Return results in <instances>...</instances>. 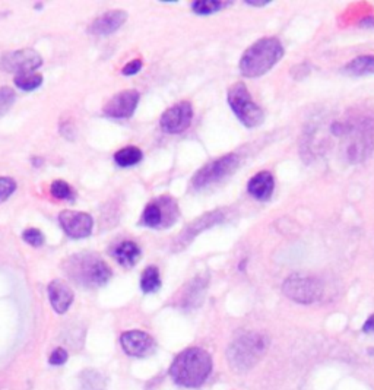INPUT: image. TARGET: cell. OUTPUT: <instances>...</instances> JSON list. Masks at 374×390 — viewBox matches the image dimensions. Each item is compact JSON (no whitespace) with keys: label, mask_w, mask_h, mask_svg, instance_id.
<instances>
[{"label":"cell","mask_w":374,"mask_h":390,"mask_svg":"<svg viewBox=\"0 0 374 390\" xmlns=\"http://www.w3.org/2000/svg\"><path fill=\"white\" fill-rule=\"evenodd\" d=\"M342 72L350 76L374 75V56H360L346 65Z\"/></svg>","instance_id":"cell-18"},{"label":"cell","mask_w":374,"mask_h":390,"mask_svg":"<svg viewBox=\"0 0 374 390\" xmlns=\"http://www.w3.org/2000/svg\"><path fill=\"white\" fill-rule=\"evenodd\" d=\"M364 333H374V315H371L363 326Z\"/></svg>","instance_id":"cell-30"},{"label":"cell","mask_w":374,"mask_h":390,"mask_svg":"<svg viewBox=\"0 0 374 390\" xmlns=\"http://www.w3.org/2000/svg\"><path fill=\"white\" fill-rule=\"evenodd\" d=\"M139 102V93L127 90L116 94L104 107V115L112 119H129L135 113Z\"/></svg>","instance_id":"cell-11"},{"label":"cell","mask_w":374,"mask_h":390,"mask_svg":"<svg viewBox=\"0 0 374 390\" xmlns=\"http://www.w3.org/2000/svg\"><path fill=\"white\" fill-rule=\"evenodd\" d=\"M16 183L9 177H0V202H5L15 191Z\"/></svg>","instance_id":"cell-27"},{"label":"cell","mask_w":374,"mask_h":390,"mask_svg":"<svg viewBox=\"0 0 374 390\" xmlns=\"http://www.w3.org/2000/svg\"><path fill=\"white\" fill-rule=\"evenodd\" d=\"M66 273L76 284L90 288L102 287L112 278L110 266L94 253H79L69 258Z\"/></svg>","instance_id":"cell-4"},{"label":"cell","mask_w":374,"mask_h":390,"mask_svg":"<svg viewBox=\"0 0 374 390\" xmlns=\"http://www.w3.org/2000/svg\"><path fill=\"white\" fill-rule=\"evenodd\" d=\"M141 69H142V60L135 59V60H132L130 63H127V65L123 68L122 73L126 75V76H130V75H137Z\"/></svg>","instance_id":"cell-29"},{"label":"cell","mask_w":374,"mask_h":390,"mask_svg":"<svg viewBox=\"0 0 374 390\" xmlns=\"http://www.w3.org/2000/svg\"><path fill=\"white\" fill-rule=\"evenodd\" d=\"M120 344L127 355L138 358H144L154 354L156 348L154 338L142 330L124 332L120 338Z\"/></svg>","instance_id":"cell-12"},{"label":"cell","mask_w":374,"mask_h":390,"mask_svg":"<svg viewBox=\"0 0 374 390\" xmlns=\"http://www.w3.org/2000/svg\"><path fill=\"white\" fill-rule=\"evenodd\" d=\"M284 56V47L275 37L262 38L252 44L240 59V70L247 78H257L269 72Z\"/></svg>","instance_id":"cell-2"},{"label":"cell","mask_w":374,"mask_h":390,"mask_svg":"<svg viewBox=\"0 0 374 390\" xmlns=\"http://www.w3.org/2000/svg\"><path fill=\"white\" fill-rule=\"evenodd\" d=\"M142 151L137 147H126L114 154V161L119 167H133L142 161Z\"/></svg>","instance_id":"cell-19"},{"label":"cell","mask_w":374,"mask_h":390,"mask_svg":"<svg viewBox=\"0 0 374 390\" xmlns=\"http://www.w3.org/2000/svg\"><path fill=\"white\" fill-rule=\"evenodd\" d=\"M43 83V76L36 72H25L15 75V85L23 91H33Z\"/></svg>","instance_id":"cell-21"},{"label":"cell","mask_w":374,"mask_h":390,"mask_svg":"<svg viewBox=\"0 0 374 390\" xmlns=\"http://www.w3.org/2000/svg\"><path fill=\"white\" fill-rule=\"evenodd\" d=\"M221 8H224V2H221V0H198L192 5V9L198 15H210L213 12H218Z\"/></svg>","instance_id":"cell-22"},{"label":"cell","mask_w":374,"mask_h":390,"mask_svg":"<svg viewBox=\"0 0 374 390\" xmlns=\"http://www.w3.org/2000/svg\"><path fill=\"white\" fill-rule=\"evenodd\" d=\"M238 162H240L238 157L234 154H230L206 164L195 174L192 180V187L199 190L227 179L237 170Z\"/></svg>","instance_id":"cell-7"},{"label":"cell","mask_w":374,"mask_h":390,"mask_svg":"<svg viewBox=\"0 0 374 390\" xmlns=\"http://www.w3.org/2000/svg\"><path fill=\"white\" fill-rule=\"evenodd\" d=\"M246 4L252 5V6H265L269 4V0H247Z\"/></svg>","instance_id":"cell-31"},{"label":"cell","mask_w":374,"mask_h":390,"mask_svg":"<svg viewBox=\"0 0 374 390\" xmlns=\"http://www.w3.org/2000/svg\"><path fill=\"white\" fill-rule=\"evenodd\" d=\"M282 292L292 301L300 304H313L324 295V285L313 276L291 275L284 281Z\"/></svg>","instance_id":"cell-6"},{"label":"cell","mask_w":374,"mask_h":390,"mask_svg":"<svg viewBox=\"0 0 374 390\" xmlns=\"http://www.w3.org/2000/svg\"><path fill=\"white\" fill-rule=\"evenodd\" d=\"M43 63L41 56L33 48H21L15 51L5 53L0 58V68L6 72H14L16 75L25 72H34Z\"/></svg>","instance_id":"cell-8"},{"label":"cell","mask_w":374,"mask_h":390,"mask_svg":"<svg viewBox=\"0 0 374 390\" xmlns=\"http://www.w3.org/2000/svg\"><path fill=\"white\" fill-rule=\"evenodd\" d=\"M102 379L95 371H85L82 374V390H101Z\"/></svg>","instance_id":"cell-25"},{"label":"cell","mask_w":374,"mask_h":390,"mask_svg":"<svg viewBox=\"0 0 374 390\" xmlns=\"http://www.w3.org/2000/svg\"><path fill=\"white\" fill-rule=\"evenodd\" d=\"M141 288L145 294L156 292L161 288V278H159V270L155 266H149L144 270L141 278Z\"/></svg>","instance_id":"cell-20"},{"label":"cell","mask_w":374,"mask_h":390,"mask_svg":"<svg viewBox=\"0 0 374 390\" xmlns=\"http://www.w3.org/2000/svg\"><path fill=\"white\" fill-rule=\"evenodd\" d=\"M50 191H51V194L56 199H65V201L73 199V190H72V187L66 181H63V180L53 181L51 186H50Z\"/></svg>","instance_id":"cell-23"},{"label":"cell","mask_w":374,"mask_h":390,"mask_svg":"<svg viewBox=\"0 0 374 390\" xmlns=\"http://www.w3.org/2000/svg\"><path fill=\"white\" fill-rule=\"evenodd\" d=\"M14 102H15V93L12 91V88H8V87L0 88V117L8 113L9 108L14 105Z\"/></svg>","instance_id":"cell-24"},{"label":"cell","mask_w":374,"mask_h":390,"mask_svg":"<svg viewBox=\"0 0 374 390\" xmlns=\"http://www.w3.org/2000/svg\"><path fill=\"white\" fill-rule=\"evenodd\" d=\"M212 358L209 352L193 347L181 351L173 361L170 376L173 381L186 389H198L210 376Z\"/></svg>","instance_id":"cell-1"},{"label":"cell","mask_w":374,"mask_h":390,"mask_svg":"<svg viewBox=\"0 0 374 390\" xmlns=\"http://www.w3.org/2000/svg\"><path fill=\"white\" fill-rule=\"evenodd\" d=\"M68 357H69V355H68L66 349L58 348V349H55V351L51 352V355H50V358H48V363H50L51 366H62V364H65L66 361H68Z\"/></svg>","instance_id":"cell-28"},{"label":"cell","mask_w":374,"mask_h":390,"mask_svg":"<svg viewBox=\"0 0 374 390\" xmlns=\"http://www.w3.org/2000/svg\"><path fill=\"white\" fill-rule=\"evenodd\" d=\"M127 14L124 11H109L97 18L90 26V33L94 36H109L117 31L126 22Z\"/></svg>","instance_id":"cell-13"},{"label":"cell","mask_w":374,"mask_h":390,"mask_svg":"<svg viewBox=\"0 0 374 390\" xmlns=\"http://www.w3.org/2000/svg\"><path fill=\"white\" fill-rule=\"evenodd\" d=\"M193 119V108L191 102L181 101L173 107H170L166 113L161 116L159 125L166 133H181L192 125Z\"/></svg>","instance_id":"cell-9"},{"label":"cell","mask_w":374,"mask_h":390,"mask_svg":"<svg viewBox=\"0 0 374 390\" xmlns=\"http://www.w3.org/2000/svg\"><path fill=\"white\" fill-rule=\"evenodd\" d=\"M48 298L55 312L59 315H63L69 310L70 304L73 301V291L65 281L55 280L48 285Z\"/></svg>","instance_id":"cell-14"},{"label":"cell","mask_w":374,"mask_h":390,"mask_svg":"<svg viewBox=\"0 0 374 390\" xmlns=\"http://www.w3.org/2000/svg\"><path fill=\"white\" fill-rule=\"evenodd\" d=\"M269 347V339L263 333L247 332L233 341L227 351L228 363L237 373H246L253 369L265 357Z\"/></svg>","instance_id":"cell-3"},{"label":"cell","mask_w":374,"mask_h":390,"mask_svg":"<svg viewBox=\"0 0 374 390\" xmlns=\"http://www.w3.org/2000/svg\"><path fill=\"white\" fill-rule=\"evenodd\" d=\"M116 260L124 266V268H132L133 265H137V262L141 258V248L137 243L133 241H123L120 243L113 252Z\"/></svg>","instance_id":"cell-16"},{"label":"cell","mask_w":374,"mask_h":390,"mask_svg":"<svg viewBox=\"0 0 374 390\" xmlns=\"http://www.w3.org/2000/svg\"><path fill=\"white\" fill-rule=\"evenodd\" d=\"M22 238L28 243L30 246L33 247H40L44 244V236L40 230L37 228H28V230H25L23 234H22Z\"/></svg>","instance_id":"cell-26"},{"label":"cell","mask_w":374,"mask_h":390,"mask_svg":"<svg viewBox=\"0 0 374 390\" xmlns=\"http://www.w3.org/2000/svg\"><path fill=\"white\" fill-rule=\"evenodd\" d=\"M275 181L269 172H260L247 184L249 193L259 201H268L274 193Z\"/></svg>","instance_id":"cell-15"},{"label":"cell","mask_w":374,"mask_h":390,"mask_svg":"<svg viewBox=\"0 0 374 390\" xmlns=\"http://www.w3.org/2000/svg\"><path fill=\"white\" fill-rule=\"evenodd\" d=\"M59 222L65 233L75 240L85 238L91 236L94 228V219L87 212L78 211H63L59 215Z\"/></svg>","instance_id":"cell-10"},{"label":"cell","mask_w":374,"mask_h":390,"mask_svg":"<svg viewBox=\"0 0 374 390\" xmlns=\"http://www.w3.org/2000/svg\"><path fill=\"white\" fill-rule=\"evenodd\" d=\"M164 199H159L158 202H151L146 205L144 215H142V224L149 228H158L163 226L166 219L164 216V208H166Z\"/></svg>","instance_id":"cell-17"},{"label":"cell","mask_w":374,"mask_h":390,"mask_svg":"<svg viewBox=\"0 0 374 390\" xmlns=\"http://www.w3.org/2000/svg\"><path fill=\"white\" fill-rule=\"evenodd\" d=\"M227 101L231 110L246 127H256L263 122V111L260 107L252 100L249 90L245 83L238 82L228 90Z\"/></svg>","instance_id":"cell-5"}]
</instances>
